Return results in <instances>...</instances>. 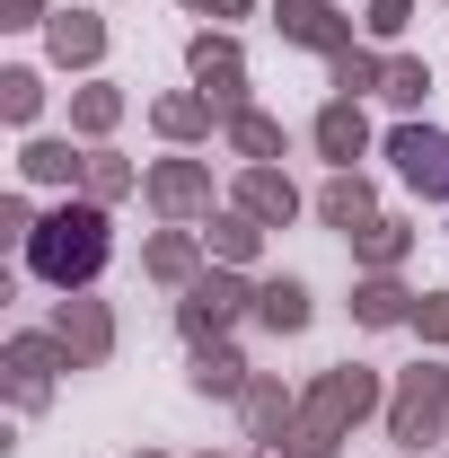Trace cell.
<instances>
[{
    "instance_id": "cell-1",
    "label": "cell",
    "mask_w": 449,
    "mask_h": 458,
    "mask_svg": "<svg viewBox=\"0 0 449 458\" xmlns=\"http://www.w3.org/2000/svg\"><path fill=\"white\" fill-rule=\"evenodd\" d=\"M106 256H114V221H106V203H62V212H45L36 221V238H27V274L45 291H89L97 274H106Z\"/></svg>"
},
{
    "instance_id": "cell-2",
    "label": "cell",
    "mask_w": 449,
    "mask_h": 458,
    "mask_svg": "<svg viewBox=\"0 0 449 458\" xmlns=\"http://www.w3.org/2000/svg\"><path fill=\"white\" fill-rule=\"evenodd\" d=\"M379 405V370H361V361H335V370H318V388L300 397V423L282 432V450L291 458H335V441Z\"/></svg>"
},
{
    "instance_id": "cell-3",
    "label": "cell",
    "mask_w": 449,
    "mask_h": 458,
    "mask_svg": "<svg viewBox=\"0 0 449 458\" xmlns=\"http://www.w3.org/2000/svg\"><path fill=\"white\" fill-rule=\"evenodd\" d=\"M441 423H449V370H432V361L396 370V388H388V441L423 450V441H441Z\"/></svg>"
},
{
    "instance_id": "cell-4",
    "label": "cell",
    "mask_w": 449,
    "mask_h": 458,
    "mask_svg": "<svg viewBox=\"0 0 449 458\" xmlns=\"http://www.w3.org/2000/svg\"><path fill=\"white\" fill-rule=\"evenodd\" d=\"M238 318H256V291L238 283V274H194L185 300H176V335L185 344H221Z\"/></svg>"
},
{
    "instance_id": "cell-5",
    "label": "cell",
    "mask_w": 449,
    "mask_h": 458,
    "mask_svg": "<svg viewBox=\"0 0 449 458\" xmlns=\"http://www.w3.org/2000/svg\"><path fill=\"white\" fill-rule=\"evenodd\" d=\"M388 159H396V176H405L423 203H449V132H432V123H396Z\"/></svg>"
},
{
    "instance_id": "cell-6",
    "label": "cell",
    "mask_w": 449,
    "mask_h": 458,
    "mask_svg": "<svg viewBox=\"0 0 449 458\" xmlns=\"http://www.w3.org/2000/svg\"><path fill=\"white\" fill-rule=\"evenodd\" d=\"M185 71H194V89H203L221 114L247 106V54H238V36H212V27H203V36L185 45Z\"/></svg>"
},
{
    "instance_id": "cell-7",
    "label": "cell",
    "mask_w": 449,
    "mask_h": 458,
    "mask_svg": "<svg viewBox=\"0 0 449 458\" xmlns=\"http://www.w3.org/2000/svg\"><path fill=\"white\" fill-rule=\"evenodd\" d=\"M141 194H150L159 221H212V168L203 159H159L141 176Z\"/></svg>"
},
{
    "instance_id": "cell-8",
    "label": "cell",
    "mask_w": 449,
    "mask_h": 458,
    "mask_svg": "<svg viewBox=\"0 0 449 458\" xmlns=\"http://www.w3.org/2000/svg\"><path fill=\"white\" fill-rule=\"evenodd\" d=\"M54 370H71V352L54 335H9V405L18 414H36V405L54 397Z\"/></svg>"
},
{
    "instance_id": "cell-9",
    "label": "cell",
    "mask_w": 449,
    "mask_h": 458,
    "mask_svg": "<svg viewBox=\"0 0 449 458\" xmlns=\"http://www.w3.org/2000/svg\"><path fill=\"white\" fill-rule=\"evenodd\" d=\"M45 335L71 352V370H97V361L114 352V318H106V300H62Z\"/></svg>"
},
{
    "instance_id": "cell-10",
    "label": "cell",
    "mask_w": 449,
    "mask_h": 458,
    "mask_svg": "<svg viewBox=\"0 0 449 458\" xmlns=\"http://www.w3.org/2000/svg\"><path fill=\"white\" fill-rule=\"evenodd\" d=\"M229 212H247V221L282 229L291 212H300V185H291L274 159H247V168H238V185H229Z\"/></svg>"
},
{
    "instance_id": "cell-11",
    "label": "cell",
    "mask_w": 449,
    "mask_h": 458,
    "mask_svg": "<svg viewBox=\"0 0 449 458\" xmlns=\"http://www.w3.org/2000/svg\"><path fill=\"white\" fill-rule=\"evenodd\" d=\"M274 18H282V45H309V54H326V62L352 54V18H343L335 0H282Z\"/></svg>"
},
{
    "instance_id": "cell-12",
    "label": "cell",
    "mask_w": 449,
    "mask_h": 458,
    "mask_svg": "<svg viewBox=\"0 0 449 458\" xmlns=\"http://www.w3.org/2000/svg\"><path fill=\"white\" fill-rule=\"evenodd\" d=\"M45 45H54L62 71H97V62H106V18H97V9H54V18H45Z\"/></svg>"
},
{
    "instance_id": "cell-13",
    "label": "cell",
    "mask_w": 449,
    "mask_h": 458,
    "mask_svg": "<svg viewBox=\"0 0 449 458\" xmlns=\"http://www.w3.org/2000/svg\"><path fill=\"white\" fill-rule=\"evenodd\" d=\"M309 141H318V159L352 168V159L370 150V114H361V98H326V106H318V123H309Z\"/></svg>"
},
{
    "instance_id": "cell-14",
    "label": "cell",
    "mask_w": 449,
    "mask_h": 458,
    "mask_svg": "<svg viewBox=\"0 0 449 458\" xmlns=\"http://www.w3.org/2000/svg\"><path fill=\"white\" fill-rule=\"evenodd\" d=\"M203 256H212V247H203L185 221H168L150 247H141V274H150V283H168V291H185L194 274H203Z\"/></svg>"
},
{
    "instance_id": "cell-15",
    "label": "cell",
    "mask_w": 449,
    "mask_h": 458,
    "mask_svg": "<svg viewBox=\"0 0 449 458\" xmlns=\"http://www.w3.org/2000/svg\"><path fill=\"white\" fill-rule=\"evenodd\" d=\"M318 221L343 229V238H352V229H370V221H379V203H370V176H361V168H335L326 185H318Z\"/></svg>"
},
{
    "instance_id": "cell-16",
    "label": "cell",
    "mask_w": 449,
    "mask_h": 458,
    "mask_svg": "<svg viewBox=\"0 0 449 458\" xmlns=\"http://www.w3.org/2000/svg\"><path fill=\"white\" fill-rule=\"evenodd\" d=\"M318 318V300H309V283H291V274H274V283H256V327L265 335H300Z\"/></svg>"
},
{
    "instance_id": "cell-17",
    "label": "cell",
    "mask_w": 449,
    "mask_h": 458,
    "mask_svg": "<svg viewBox=\"0 0 449 458\" xmlns=\"http://www.w3.org/2000/svg\"><path fill=\"white\" fill-rule=\"evenodd\" d=\"M238 414H247V441H282V432L300 423V397H291L282 379H247V397H238Z\"/></svg>"
},
{
    "instance_id": "cell-18",
    "label": "cell",
    "mask_w": 449,
    "mask_h": 458,
    "mask_svg": "<svg viewBox=\"0 0 449 458\" xmlns=\"http://www.w3.org/2000/svg\"><path fill=\"white\" fill-rule=\"evenodd\" d=\"M150 123H159V132H168V141H203V132H212V123H229V114L212 106V98H203V89H168V98H159V106H150Z\"/></svg>"
},
{
    "instance_id": "cell-19",
    "label": "cell",
    "mask_w": 449,
    "mask_h": 458,
    "mask_svg": "<svg viewBox=\"0 0 449 458\" xmlns=\"http://www.w3.org/2000/svg\"><path fill=\"white\" fill-rule=\"evenodd\" d=\"M18 176H27V185H80V176H89V150H71V141H45V132H36V141L18 150Z\"/></svg>"
},
{
    "instance_id": "cell-20",
    "label": "cell",
    "mask_w": 449,
    "mask_h": 458,
    "mask_svg": "<svg viewBox=\"0 0 449 458\" xmlns=\"http://www.w3.org/2000/svg\"><path fill=\"white\" fill-rule=\"evenodd\" d=\"M185 379H194L203 397H247V379H256V370L238 361V344H194V370H185Z\"/></svg>"
},
{
    "instance_id": "cell-21",
    "label": "cell",
    "mask_w": 449,
    "mask_h": 458,
    "mask_svg": "<svg viewBox=\"0 0 449 458\" xmlns=\"http://www.w3.org/2000/svg\"><path fill=\"white\" fill-rule=\"evenodd\" d=\"M352 318L361 327H414V291L396 283V274H370V283L352 291Z\"/></svg>"
},
{
    "instance_id": "cell-22",
    "label": "cell",
    "mask_w": 449,
    "mask_h": 458,
    "mask_svg": "<svg viewBox=\"0 0 449 458\" xmlns=\"http://www.w3.org/2000/svg\"><path fill=\"white\" fill-rule=\"evenodd\" d=\"M114 123H123V89H106V80H89V89L71 98V132H80V141H106Z\"/></svg>"
},
{
    "instance_id": "cell-23",
    "label": "cell",
    "mask_w": 449,
    "mask_h": 458,
    "mask_svg": "<svg viewBox=\"0 0 449 458\" xmlns=\"http://www.w3.org/2000/svg\"><path fill=\"white\" fill-rule=\"evenodd\" d=\"M405 247H414V229H405V221H370V229H352V256H361L370 274H396V265H405Z\"/></svg>"
},
{
    "instance_id": "cell-24",
    "label": "cell",
    "mask_w": 449,
    "mask_h": 458,
    "mask_svg": "<svg viewBox=\"0 0 449 458\" xmlns=\"http://www.w3.org/2000/svg\"><path fill=\"white\" fill-rule=\"evenodd\" d=\"M203 247H212L221 265H256V247H265V221H247V212H221V221L203 229Z\"/></svg>"
},
{
    "instance_id": "cell-25",
    "label": "cell",
    "mask_w": 449,
    "mask_h": 458,
    "mask_svg": "<svg viewBox=\"0 0 449 458\" xmlns=\"http://www.w3.org/2000/svg\"><path fill=\"white\" fill-rule=\"evenodd\" d=\"M221 132H229V150H238V159H282V123H274V114H256V106H238Z\"/></svg>"
},
{
    "instance_id": "cell-26",
    "label": "cell",
    "mask_w": 449,
    "mask_h": 458,
    "mask_svg": "<svg viewBox=\"0 0 449 458\" xmlns=\"http://www.w3.org/2000/svg\"><path fill=\"white\" fill-rule=\"evenodd\" d=\"M132 185H141V168H132V159H114V150H89V176H80V194H89V203H123Z\"/></svg>"
},
{
    "instance_id": "cell-27",
    "label": "cell",
    "mask_w": 449,
    "mask_h": 458,
    "mask_svg": "<svg viewBox=\"0 0 449 458\" xmlns=\"http://www.w3.org/2000/svg\"><path fill=\"white\" fill-rule=\"evenodd\" d=\"M379 89H388V62L370 54V45L335 54V98H379Z\"/></svg>"
},
{
    "instance_id": "cell-28",
    "label": "cell",
    "mask_w": 449,
    "mask_h": 458,
    "mask_svg": "<svg viewBox=\"0 0 449 458\" xmlns=\"http://www.w3.org/2000/svg\"><path fill=\"white\" fill-rule=\"evenodd\" d=\"M0 114H9V123H36V114H45V80H36V71H0Z\"/></svg>"
},
{
    "instance_id": "cell-29",
    "label": "cell",
    "mask_w": 449,
    "mask_h": 458,
    "mask_svg": "<svg viewBox=\"0 0 449 458\" xmlns=\"http://www.w3.org/2000/svg\"><path fill=\"white\" fill-rule=\"evenodd\" d=\"M379 98H388V106H423V98H432V62L396 54V62H388V89H379Z\"/></svg>"
},
{
    "instance_id": "cell-30",
    "label": "cell",
    "mask_w": 449,
    "mask_h": 458,
    "mask_svg": "<svg viewBox=\"0 0 449 458\" xmlns=\"http://www.w3.org/2000/svg\"><path fill=\"white\" fill-rule=\"evenodd\" d=\"M361 27H370V45H396V36L414 27V0H370V9H361Z\"/></svg>"
},
{
    "instance_id": "cell-31",
    "label": "cell",
    "mask_w": 449,
    "mask_h": 458,
    "mask_svg": "<svg viewBox=\"0 0 449 458\" xmlns=\"http://www.w3.org/2000/svg\"><path fill=\"white\" fill-rule=\"evenodd\" d=\"M414 335H423V344H449V291L414 300Z\"/></svg>"
},
{
    "instance_id": "cell-32",
    "label": "cell",
    "mask_w": 449,
    "mask_h": 458,
    "mask_svg": "<svg viewBox=\"0 0 449 458\" xmlns=\"http://www.w3.org/2000/svg\"><path fill=\"white\" fill-rule=\"evenodd\" d=\"M0 229H18V238H36V212H27V194H9V203H0Z\"/></svg>"
},
{
    "instance_id": "cell-33",
    "label": "cell",
    "mask_w": 449,
    "mask_h": 458,
    "mask_svg": "<svg viewBox=\"0 0 449 458\" xmlns=\"http://www.w3.org/2000/svg\"><path fill=\"white\" fill-rule=\"evenodd\" d=\"M185 9H194V18H247L256 0H185Z\"/></svg>"
},
{
    "instance_id": "cell-34",
    "label": "cell",
    "mask_w": 449,
    "mask_h": 458,
    "mask_svg": "<svg viewBox=\"0 0 449 458\" xmlns=\"http://www.w3.org/2000/svg\"><path fill=\"white\" fill-rule=\"evenodd\" d=\"M36 18H54V9H45V0H9V18H0V27H36Z\"/></svg>"
},
{
    "instance_id": "cell-35",
    "label": "cell",
    "mask_w": 449,
    "mask_h": 458,
    "mask_svg": "<svg viewBox=\"0 0 449 458\" xmlns=\"http://www.w3.org/2000/svg\"><path fill=\"white\" fill-rule=\"evenodd\" d=\"M256 458H291V450H282V441H265V450H256Z\"/></svg>"
},
{
    "instance_id": "cell-36",
    "label": "cell",
    "mask_w": 449,
    "mask_h": 458,
    "mask_svg": "<svg viewBox=\"0 0 449 458\" xmlns=\"http://www.w3.org/2000/svg\"><path fill=\"white\" fill-rule=\"evenodd\" d=\"M141 458H159V450H141Z\"/></svg>"
}]
</instances>
